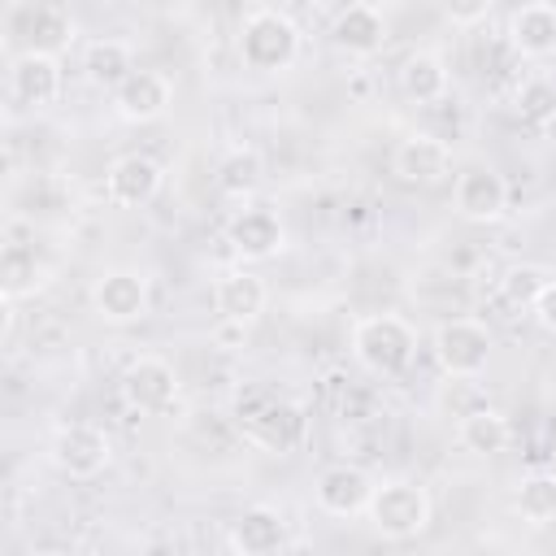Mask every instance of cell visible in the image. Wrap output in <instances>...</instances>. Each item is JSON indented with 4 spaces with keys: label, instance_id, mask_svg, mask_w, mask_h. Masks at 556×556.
Segmentation results:
<instances>
[{
    "label": "cell",
    "instance_id": "cell-1",
    "mask_svg": "<svg viewBox=\"0 0 556 556\" xmlns=\"http://www.w3.org/2000/svg\"><path fill=\"white\" fill-rule=\"evenodd\" d=\"M352 352L356 361L378 374V378H395L413 365V352H417V334L404 317L395 313H374V317H361L356 330H352Z\"/></svg>",
    "mask_w": 556,
    "mask_h": 556
},
{
    "label": "cell",
    "instance_id": "cell-2",
    "mask_svg": "<svg viewBox=\"0 0 556 556\" xmlns=\"http://www.w3.org/2000/svg\"><path fill=\"white\" fill-rule=\"evenodd\" d=\"M239 56L256 74H282L300 56V26L274 9H256L243 17L239 30Z\"/></svg>",
    "mask_w": 556,
    "mask_h": 556
},
{
    "label": "cell",
    "instance_id": "cell-3",
    "mask_svg": "<svg viewBox=\"0 0 556 556\" xmlns=\"http://www.w3.org/2000/svg\"><path fill=\"white\" fill-rule=\"evenodd\" d=\"M365 517L382 539H413L430 526V495H426V486L395 478V482L374 486Z\"/></svg>",
    "mask_w": 556,
    "mask_h": 556
},
{
    "label": "cell",
    "instance_id": "cell-4",
    "mask_svg": "<svg viewBox=\"0 0 556 556\" xmlns=\"http://www.w3.org/2000/svg\"><path fill=\"white\" fill-rule=\"evenodd\" d=\"M434 361L443 365V374H460V378H478L491 361V330L473 317H452L434 330Z\"/></svg>",
    "mask_w": 556,
    "mask_h": 556
},
{
    "label": "cell",
    "instance_id": "cell-5",
    "mask_svg": "<svg viewBox=\"0 0 556 556\" xmlns=\"http://www.w3.org/2000/svg\"><path fill=\"white\" fill-rule=\"evenodd\" d=\"M113 447H109V434L91 421H74V426H61L56 439H52V465L65 473V478H96L104 465H109Z\"/></svg>",
    "mask_w": 556,
    "mask_h": 556
},
{
    "label": "cell",
    "instance_id": "cell-6",
    "mask_svg": "<svg viewBox=\"0 0 556 556\" xmlns=\"http://www.w3.org/2000/svg\"><path fill=\"white\" fill-rule=\"evenodd\" d=\"M91 308L109 326H130L148 313V278L135 269H109L91 287Z\"/></svg>",
    "mask_w": 556,
    "mask_h": 556
},
{
    "label": "cell",
    "instance_id": "cell-7",
    "mask_svg": "<svg viewBox=\"0 0 556 556\" xmlns=\"http://www.w3.org/2000/svg\"><path fill=\"white\" fill-rule=\"evenodd\" d=\"M122 395L135 413H161L174 404L178 395V378H174V365L161 361V356H139L130 361V369L122 374Z\"/></svg>",
    "mask_w": 556,
    "mask_h": 556
},
{
    "label": "cell",
    "instance_id": "cell-8",
    "mask_svg": "<svg viewBox=\"0 0 556 556\" xmlns=\"http://www.w3.org/2000/svg\"><path fill=\"white\" fill-rule=\"evenodd\" d=\"M9 91L22 109H48L61 96V61L52 52L26 48L9 70Z\"/></svg>",
    "mask_w": 556,
    "mask_h": 556
},
{
    "label": "cell",
    "instance_id": "cell-9",
    "mask_svg": "<svg viewBox=\"0 0 556 556\" xmlns=\"http://www.w3.org/2000/svg\"><path fill=\"white\" fill-rule=\"evenodd\" d=\"M304 408L300 404H287V400H261L248 417H243V430L252 443H261L265 452H291L300 439H304Z\"/></svg>",
    "mask_w": 556,
    "mask_h": 556
},
{
    "label": "cell",
    "instance_id": "cell-10",
    "mask_svg": "<svg viewBox=\"0 0 556 556\" xmlns=\"http://www.w3.org/2000/svg\"><path fill=\"white\" fill-rule=\"evenodd\" d=\"M391 165H395V174H400L404 182H413V187H430V182L447 178V169H452V148H447L439 135L417 130V135L400 139Z\"/></svg>",
    "mask_w": 556,
    "mask_h": 556
},
{
    "label": "cell",
    "instance_id": "cell-11",
    "mask_svg": "<svg viewBox=\"0 0 556 556\" xmlns=\"http://www.w3.org/2000/svg\"><path fill=\"white\" fill-rule=\"evenodd\" d=\"M226 243H230L243 261H269V256L282 252L287 230H282V222H278L274 208H243V213L230 217Z\"/></svg>",
    "mask_w": 556,
    "mask_h": 556
},
{
    "label": "cell",
    "instance_id": "cell-12",
    "mask_svg": "<svg viewBox=\"0 0 556 556\" xmlns=\"http://www.w3.org/2000/svg\"><path fill=\"white\" fill-rule=\"evenodd\" d=\"M369 495H374V482H369V473L356 469V465H330V469H321L317 482H313V500H317V508L330 513V517L365 513Z\"/></svg>",
    "mask_w": 556,
    "mask_h": 556
},
{
    "label": "cell",
    "instance_id": "cell-13",
    "mask_svg": "<svg viewBox=\"0 0 556 556\" xmlns=\"http://www.w3.org/2000/svg\"><path fill=\"white\" fill-rule=\"evenodd\" d=\"M226 543H230V552H243V556H269L278 547H287V521L278 508L252 504L230 521Z\"/></svg>",
    "mask_w": 556,
    "mask_h": 556
},
{
    "label": "cell",
    "instance_id": "cell-14",
    "mask_svg": "<svg viewBox=\"0 0 556 556\" xmlns=\"http://www.w3.org/2000/svg\"><path fill=\"white\" fill-rule=\"evenodd\" d=\"M382 39H387V22H382V13H378L374 4H365V0L339 9V17L330 22V43H334L339 52H348V56H374V52L382 48Z\"/></svg>",
    "mask_w": 556,
    "mask_h": 556
},
{
    "label": "cell",
    "instance_id": "cell-15",
    "mask_svg": "<svg viewBox=\"0 0 556 556\" xmlns=\"http://www.w3.org/2000/svg\"><path fill=\"white\" fill-rule=\"evenodd\" d=\"M504 208H508V187L495 169L478 165L456 178V213L465 222H495L504 217Z\"/></svg>",
    "mask_w": 556,
    "mask_h": 556
},
{
    "label": "cell",
    "instance_id": "cell-16",
    "mask_svg": "<svg viewBox=\"0 0 556 556\" xmlns=\"http://www.w3.org/2000/svg\"><path fill=\"white\" fill-rule=\"evenodd\" d=\"M174 100V87L165 74L156 70H135L117 91H113V104L126 122H156Z\"/></svg>",
    "mask_w": 556,
    "mask_h": 556
},
{
    "label": "cell",
    "instance_id": "cell-17",
    "mask_svg": "<svg viewBox=\"0 0 556 556\" xmlns=\"http://www.w3.org/2000/svg\"><path fill=\"white\" fill-rule=\"evenodd\" d=\"M161 191V165L143 152H130V156H117L109 165V200L122 204V208H139L148 204L152 195Z\"/></svg>",
    "mask_w": 556,
    "mask_h": 556
},
{
    "label": "cell",
    "instance_id": "cell-18",
    "mask_svg": "<svg viewBox=\"0 0 556 556\" xmlns=\"http://www.w3.org/2000/svg\"><path fill=\"white\" fill-rule=\"evenodd\" d=\"M265 300H269V291H265L261 274H252V269H230L213 287V304H217L222 321H243L248 326L265 313Z\"/></svg>",
    "mask_w": 556,
    "mask_h": 556
},
{
    "label": "cell",
    "instance_id": "cell-19",
    "mask_svg": "<svg viewBox=\"0 0 556 556\" xmlns=\"http://www.w3.org/2000/svg\"><path fill=\"white\" fill-rule=\"evenodd\" d=\"M508 43L521 56H552L556 52V4L530 0L508 17Z\"/></svg>",
    "mask_w": 556,
    "mask_h": 556
},
{
    "label": "cell",
    "instance_id": "cell-20",
    "mask_svg": "<svg viewBox=\"0 0 556 556\" xmlns=\"http://www.w3.org/2000/svg\"><path fill=\"white\" fill-rule=\"evenodd\" d=\"M456 434H460L465 452H473V456H500V452H508V443H513L508 417H504L500 408H491V404H482V408H473L469 417H460V421H456Z\"/></svg>",
    "mask_w": 556,
    "mask_h": 556
},
{
    "label": "cell",
    "instance_id": "cell-21",
    "mask_svg": "<svg viewBox=\"0 0 556 556\" xmlns=\"http://www.w3.org/2000/svg\"><path fill=\"white\" fill-rule=\"evenodd\" d=\"M83 70H87V78H91L96 87L117 91V87L135 74L130 43H122V39H96V43H87V52H83Z\"/></svg>",
    "mask_w": 556,
    "mask_h": 556
},
{
    "label": "cell",
    "instance_id": "cell-22",
    "mask_svg": "<svg viewBox=\"0 0 556 556\" xmlns=\"http://www.w3.org/2000/svg\"><path fill=\"white\" fill-rule=\"evenodd\" d=\"M400 87L417 104H439L447 96V65L434 52H413L400 70Z\"/></svg>",
    "mask_w": 556,
    "mask_h": 556
},
{
    "label": "cell",
    "instance_id": "cell-23",
    "mask_svg": "<svg viewBox=\"0 0 556 556\" xmlns=\"http://www.w3.org/2000/svg\"><path fill=\"white\" fill-rule=\"evenodd\" d=\"M261 178H265V161L256 148H235L217 165V187L226 195H252L261 187Z\"/></svg>",
    "mask_w": 556,
    "mask_h": 556
},
{
    "label": "cell",
    "instance_id": "cell-24",
    "mask_svg": "<svg viewBox=\"0 0 556 556\" xmlns=\"http://www.w3.org/2000/svg\"><path fill=\"white\" fill-rule=\"evenodd\" d=\"M0 291H4V300H22V295H35L39 287H43V265L35 261V252L30 248H22V243H9L4 248V269H0Z\"/></svg>",
    "mask_w": 556,
    "mask_h": 556
},
{
    "label": "cell",
    "instance_id": "cell-25",
    "mask_svg": "<svg viewBox=\"0 0 556 556\" xmlns=\"http://www.w3.org/2000/svg\"><path fill=\"white\" fill-rule=\"evenodd\" d=\"M74 43V17L61 9V4H35V17H30V48L35 52H61Z\"/></svg>",
    "mask_w": 556,
    "mask_h": 556
},
{
    "label": "cell",
    "instance_id": "cell-26",
    "mask_svg": "<svg viewBox=\"0 0 556 556\" xmlns=\"http://www.w3.org/2000/svg\"><path fill=\"white\" fill-rule=\"evenodd\" d=\"M517 513L530 526L556 521V473H530L517 486Z\"/></svg>",
    "mask_w": 556,
    "mask_h": 556
},
{
    "label": "cell",
    "instance_id": "cell-27",
    "mask_svg": "<svg viewBox=\"0 0 556 556\" xmlns=\"http://www.w3.org/2000/svg\"><path fill=\"white\" fill-rule=\"evenodd\" d=\"M547 269L543 265H508L504 269V278H500V295H504V304H513V308H530L534 300H539V291L547 287Z\"/></svg>",
    "mask_w": 556,
    "mask_h": 556
},
{
    "label": "cell",
    "instance_id": "cell-28",
    "mask_svg": "<svg viewBox=\"0 0 556 556\" xmlns=\"http://www.w3.org/2000/svg\"><path fill=\"white\" fill-rule=\"evenodd\" d=\"M517 113L526 117V122H547L552 113H556V83L552 78H526L521 87H517Z\"/></svg>",
    "mask_w": 556,
    "mask_h": 556
},
{
    "label": "cell",
    "instance_id": "cell-29",
    "mask_svg": "<svg viewBox=\"0 0 556 556\" xmlns=\"http://www.w3.org/2000/svg\"><path fill=\"white\" fill-rule=\"evenodd\" d=\"M486 404V395L478 391V382L473 378H460V374H447V387L439 391V408L443 413H452L456 421L460 417H469L473 408H482Z\"/></svg>",
    "mask_w": 556,
    "mask_h": 556
},
{
    "label": "cell",
    "instance_id": "cell-30",
    "mask_svg": "<svg viewBox=\"0 0 556 556\" xmlns=\"http://www.w3.org/2000/svg\"><path fill=\"white\" fill-rule=\"evenodd\" d=\"M495 0H443V13L456 22V26H478L486 13H491Z\"/></svg>",
    "mask_w": 556,
    "mask_h": 556
},
{
    "label": "cell",
    "instance_id": "cell-31",
    "mask_svg": "<svg viewBox=\"0 0 556 556\" xmlns=\"http://www.w3.org/2000/svg\"><path fill=\"white\" fill-rule=\"evenodd\" d=\"M530 308H534V317H539L543 330H556V278H547V287L539 291V300Z\"/></svg>",
    "mask_w": 556,
    "mask_h": 556
},
{
    "label": "cell",
    "instance_id": "cell-32",
    "mask_svg": "<svg viewBox=\"0 0 556 556\" xmlns=\"http://www.w3.org/2000/svg\"><path fill=\"white\" fill-rule=\"evenodd\" d=\"M539 135H543V143H547V148L556 152V113H552L547 122H539Z\"/></svg>",
    "mask_w": 556,
    "mask_h": 556
},
{
    "label": "cell",
    "instance_id": "cell-33",
    "mask_svg": "<svg viewBox=\"0 0 556 556\" xmlns=\"http://www.w3.org/2000/svg\"><path fill=\"white\" fill-rule=\"evenodd\" d=\"M547 452L556 456V417H552V426H547Z\"/></svg>",
    "mask_w": 556,
    "mask_h": 556
}]
</instances>
